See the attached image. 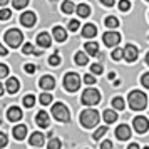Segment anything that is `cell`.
<instances>
[{
	"label": "cell",
	"mask_w": 149,
	"mask_h": 149,
	"mask_svg": "<svg viewBox=\"0 0 149 149\" xmlns=\"http://www.w3.org/2000/svg\"><path fill=\"white\" fill-rule=\"evenodd\" d=\"M127 102H129V107L132 111H142L146 107V104H148V97H146V94L142 91H131Z\"/></svg>",
	"instance_id": "6da1fadb"
},
{
	"label": "cell",
	"mask_w": 149,
	"mask_h": 149,
	"mask_svg": "<svg viewBox=\"0 0 149 149\" xmlns=\"http://www.w3.org/2000/svg\"><path fill=\"white\" fill-rule=\"evenodd\" d=\"M81 122L86 129H92L99 122V112L95 109H84L81 112Z\"/></svg>",
	"instance_id": "7a4b0ae2"
},
{
	"label": "cell",
	"mask_w": 149,
	"mask_h": 149,
	"mask_svg": "<svg viewBox=\"0 0 149 149\" xmlns=\"http://www.w3.org/2000/svg\"><path fill=\"white\" fill-rule=\"evenodd\" d=\"M52 116H54L59 122H67L69 119H70L67 106L62 104V102H55L54 106H52Z\"/></svg>",
	"instance_id": "3957f363"
},
{
	"label": "cell",
	"mask_w": 149,
	"mask_h": 149,
	"mask_svg": "<svg viewBox=\"0 0 149 149\" xmlns=\"http://www.w3.org/2000/svg\"><path fill=\"white\" fill-rule=\"evenodd\" d=\"M82 104H86V106H95L97 102L101 101V92L97 91V89H92L89 87L86 89L84 92H82Z\"/></svg>",
	"instance_id": "277c9868"
},
{
	"label": "cell",
	"mask_w": 149,
	"mask_h": 149,
	"mask_svg": "<svg viewBox=\"0 0 149 149\" xmlns=\"http://www.w3.org/2000/svg\"><path fill=\"white\" fill-rule=\"evenodd\" d=\"M22 40H24V35H22L20 30H17V29L7 30V34H5V42H7L12 49H17L22 44Z\"/></svg>",
	"instance_id": "5b68a950"
},
{
	"label": "cell",
	"mask_w": 149,
	"mask_h": 149,
	"mask_svg": "<svg viewBox=\"0 0 149 149\" xmlns=\"http://www.w3.org/2000/svg\"><path fill=\"white\" fill-rule=\"evenodd\" d=\"M79 86H81V77L75 74V72H69V74H65V77H64V87L67 89V91L75 92V91L79 89Z\"/></svg>",
	"instance_id": "8992f818"
},
{
	"label": "cell",
	"mask_w": 149,
	"mask_h": 149,
	"mask_svg": "<svg viewBox=\"0 0 149 149\" xmlns=\"http://www.w3.org/2000/svg\"><path fill=\"white\" fill-rule=\"evenodd\" d=\"M102 42L106 44V47H114L117 45L119 42H121V35L117 34V32H106V34L102 35Z\"/></svg>",
	"instance_id": "52a82bcc"
},
{
	"label": "cell",
	"mask_w": 149,
	"mask_h": 149,
	"mask_svg": "<svg viewBox=\"0 0 149 149\" xmlns=\"http://www.w3.org/2000/svg\"><path fill=\"white\" fill-rule=\"evenodd\" d=\"M132 126H134L136 132L142 134V132H146L149 129V121L144 116H137V117H134V121H132Z\"/></svg>",
	"instance_id": "ba28073f"
},
{
	"label": "cell",
	"mask_w": 149,
	"mask_h": 149,
	"mask_svg": "<svg viewBox=\"0 0 149 149\" xmlns=\"http://www.w3.org/2000/svg\"><path fill=\"white\" fill-rule=\"evenodd\" d=\"M35 22H37V15L34 12H24L20 15V24L25 27H34Z\"/></svg>",
	"instance_id": "9c48e42d"
},
{
	"label": "cell",
	"mask_w": 149,
	"mask_h": 149,
	"mask_svg": "<svg viewBox=\"0 0 149 149\" xmlns=\"http://www.w3.org/2000/svg\"><path fill=\"white\" fill-rule=\"evenodd\" d=\"M137 47H134L132 44H129V45H126V49H124V59L127 62H134L136 59H137Z\"/></svg>",
	"instance_id": "30bf717a"
},
{
	"label": "cell",
	"mask_w": 149,
	"mask_h": 149,
	"mask_svg": "<svg viewBox=\"0 0 149 149\" xmlns=\"http://www.w3.org/2000/svg\"><path fill=\"white\" fill-rule=\"evenodd\" d=\"M129 136H131V129H129L127 124H121L119 127L116 129V137H117V139L126 141V139H129Z\"/></svg>",
	"instance_id": "8fae6325"
},
{
	"label": "cell",
	"mask_w": 149,
	"mask_h": 149,
	"mask_svg": "<svg viewBox=\"0 0 149 149\" xmlns=\"http://www.w3.org/2000/svg\"><path fill=\"white\" fill-rule=\"evenodd\" d=\"M37 44H39L42 49H47V47H50L52 39H50V35H49L47 32H42V34L37 35Z\"/></svg>",
	"instance_id": "7c38bea8"
},
{
	"label": "cell",
	"mask_w": 149,
	"mask_h": 149,
	"mask_svg": "<svg viewBox=\"0 0 149 149\" xmlns=\"http://www.w3.org/2000/svg\"><path fill=\"white\" fill-rule=\"evenodd\" d=\"M39 86H40L42 89H45V91H52V89L55 87L54 77H50V75H44V77L40 79V82H39Z\"/></svg>",
	"instance_id": "4fadbf2b"
},
{
	"label": "cell",
	"mask_w": 149,
	"mask_h": 149,
	"mask_svg": "<svg viewBox=\"0 0 149 149\" xmlns=\"http://www.w3.org/2000/svg\"><path fill=\"white\" fill-rule=\"evenodd\" d=\"M7 117H8V121H12V122H17V121H20L22 119V109L19 107H10L7 111Z\"/></svg>",
	"instance_id": "5bb4252c"
},
{
	"label": "cell",
	"mask_w": 149,
	"mask_h": 149,
	"mask_svg": "<svg viewBox=\"0 0 149 149\" xmlns=\"http://www.w3.org/2000/svg\"><path fill=\"white\" fill-rule=\"evenodd\" d=\"M82 35H84L86 39H94L95 35H97V29H95V25H92V24H86L84 29H82Z\"/></svg>",
	"instance_id": "9a60e30c"
},
{
	"label": "cell",
	"mask_w": 149,
	"mask_h": 149,
	"mask_svg": "<svg viewBox=\"0 0 149 149\" xmlns=\"http://www.w3.org/2000/svg\"><path fill=\"white\" fill-rule=\"evenodd\" d=\"M35 121H37V126H40V127H49V122H50L45 111H40L37 114V117H35Z\"/></svg>",
	"instance_id": "2e32d148"
},
{
	"label": "cell",
	"mask_w": 149,
	"mask_h": 149,
	"mask_svg": "<svg viewBox=\"0 0 149 149\" xmlns=\"http://www.w3.org/2000/svg\"><path fill=\"white\" fill-rule=\"evenodd\" d=\"M19 87H20V86H19V81H17L15 77H10V79L5 82V89H7L10 94H15V92L19 91Z\"/></svg>",
	"instance_id": "e0dca14e"
},
{
	"label": "cell",
	"mask_w": 149,
	"mask_h": 149,
	"mask_svg": "<svg viewBox=\"0 0 149 149\" xmlns=\"http://www.w3.org/2000/svg\"><path fill=\"white\" fill-rule=\"evenodd\" d=\"M14 136H15V139L22 141V139L27 136V126H24V124H19V126H15V127H14Z\"/></svg>",
	"instance_id": "ac0fdd59"
},
{
	"label": "cell",
	"mask_w": 149,
	"mask_h": 149,
	"mask_svg": "<svg viewBox=\"0 0 149 149\" xmlns=\"http://www.w3.org/2000/svg\"><path fill=\"white\" fill-rule=\"evenodd\" d=\"M52 34H54V39L57 42H64L65 39H67V34H65V29L62 27H54V30H52Z\"/></svg>",
	"instance_id": "d6986e66"
},
{
	"label": "cell",
	"mask_w": 149,
	"mask_h": 149,
	"mask_svg": "<svg viewBox=\"0 0 149 149\" xmlns=\"http://www.w3.org/2000/svg\"><path fill=\"white\" fill-rule=\"evenodd\" d=\"M30 144L32 146H37V148L44 146V134L42 132H34V134L30 136Z\"/></svg>",
	"instance_id": "ffe728a7"
},
{
	"label": "cell",
	"mask_w": 149,
	"mask_h": 149,
	"mask_svg": "<svg viewBox=\"0 0 149 149\" xmlns=\"http://www.w3.org/2000/svg\"><path fill=\"white\" fill-rule=\"evenodd\" d=\"M74 61H75L77 65H86V64L89 62V54L87 52H77L75 57H74Z\"/></svg>",
	"instance_id": "44dd1931"
},
{
	"label": "cell",
	"mask_w": 149,
	"mask_h": 149,
	"mask_svg": "<svg viewBox=\"0 0 149 149\" xmlns=\"http://www.w3.org/2000/svg\"><path fill=\"white\" fill-rule=\"evenodd\" d=\"M86 52L89 55H99V45H97V42H86Z\"/></svg>",
	"instance_id": "7402d4cb"
},
{
	"label": "cell",
	"mask_w": 149,
	"mask_h": 149,
	"mask_svg": "<svg viewBox=\"0 0 149 149\" xmlns=\"http://www.w3.org/2000/svg\"><path fill=\"white\" fill-rule=\"evenodd\" d=\"M75 12H77V15H79V17L86 19V17H89V15H91V8H89V5H86V3H81L79 7H75Z\"/></svg>",
	"instance_id": "603a6c76"
},
{
	"label": "cell",
	"mask_w": 149,
	"mask_h": 149,
	"mask_svg": "<svg viewBox=\"0 0 149 149\" xmlns=\"http://www.w3.org/2000/svg\"><path fill=\"white\" fill-rule=\"evenodd\" d=\"M116 119H117L116 111H112V109H106V111H104V121L107 122V124H112V122H116Z\"/></svg>",
	"instance_id": "cb8c5ba5"
},
{
	"label": "cell",
	"mask_w": 149,
	"mask_h": 149,
	"mask_svg": "<svg viewBox=\"0 0 149 149\" xmlns=\"http://www.w3.org/2000/svg\"><path fill=\"white\" fill-rule=\"evenodd\" d=\"M104 24H106V27H109V29H116L117 25H119V20L111 15V17H107V19L104 20Z\"/></svg>",
	"instance_id": "d4e9b609"
},
{
	"label": "cell",
	"mask_w": 149,
	"mask_h": 149,
	"mask_svg": "<svg viewBox=\"0 0 149 149\" xmlns=\"http://www.w3.org/2000/svg\"><path fill=\"white\" fill-rule=\"evenodd\" d=\"M74 10H75V7H74L72 2H64V3H62V12H64V14H72Z\"/></svg>",
	"instance_id": "484cf974"
},
{
	"label": "cell",
	"mask_w": 149,
	"mask_h": 149,
	"mask_svg": "<svg viewBox=\"0 0 149 149\" xmlns=\"http://www.w3.org/2000/svg\"><path fill=\"white\" fill-rule=\"evenodd\" d=\"M112 106H114V109H124V106H126V102H124V99L122 97H114L112 99Z\"/></svg>",
	"instance_id": "4316f807"
},
{
	"label": "cell",
	"mask_w": 149,
	"mask_h": 149,
	"mask_svg": "<svg viewBox=\"0 0 149 149\" xmlns=\"http://www.w3.org/2000/svg\"><path fill=\"white\" fill-rule=\"evenodd\" d=\"M52 102V95L47 94V92H44V94H40V104L42 106H49Z\"/></svg>",
	"instance_id": "83f0119b"
},
{
	"label": "cell",
	"mask_w": 149,
	"mask_h": 149,
	"mask_svg": "<svg viewBox=\"0 0 149 149\" xmlns=\"http://www.w3.org/2000/svg\"><path fill=\"white\" fill-rule=\"evenodd\" d=\"M34 104H35L34 95H25V97H24V106H25V107H32Z\"/></svg>",
	"instance_id": "f1b7e54d"
},
{
	"label": "cell",
	"mask_w": 149,
	"mask_h": 149,
	"mask_svg": "<svg viewBox=\"0 0 149 149\" xmlns=\"http://www.w3.org/2000/svg\"><path fill=\"white\" fill-rule=\"evenodd\" d=\"M106 132H107V127H106V126H104V127H99V129H97V131L94 132V136H92V137H94L95 141H97V139H101V137L106 134Z\"/></svg>",
	"instance_id": "f546056e"
},
{
	"label": "cell",
	"mask_w": 149,
	"mask_h": 149,
	"mask_svg": "<svg viewBox=\"0 0 149 149\" xmlns=\"http://www.w3.org/2000/svg\"><path fill=\"white\" fill-rule=\"evenodd\" d=\"M62 146V142L59 139H54V137H50V141H49V149H59Z\"/></svg>",
	"instance_id": "4dcf8cb0"
},
{
	"label": "cell",
	"mask_w": 149,
	"mask_h": 149,
	"mask_svg": "<svg viewBox=\"0 0 149 149\" xmlns=\"http://www.w3.org/2000/svg\"><path fill=\"white\" fill-rule=\"evenodd\" d=\"M27 3H29V0H12V5L15 8H24V7H27Z\"/></svg>",
	"instance_id": "1f68e13d"
},
{
	"label": "cell",
	"mask_w": 149,
	"mask_h": 149,
	"mask_svg": "<svg viewBox=\"0 0 149 149\" xmlns=\"http://www.w3.org/2000/svg\"><path fill=\"white\" fill-rule=\"evenodd\" d=\"M112 59H114V61H121V59H124V50H122V49H116L114 52H112Z\"/></svg>",
	"instance_id": "d6a6232c"
},
{
	"label": "cell",
	"mask_w": 149,
	"mask_h": 149,
	"mask_svg": "<svg viewBox=\"0 0 149 149\" xmlns=\"http://www.w3.org/2000/svg\"><path fill=\"white\" fill-rule=\"evenodd\" d=\"M119 8H121L122 12H127L129 8H131V2L129 0H119Z\"/></svg>",
	"instance_id": "836d02e7"
},
{
	"label": "cell",
	"mask_w": 149,
	"mask_h": 149,
	"mask_svg": "<svg viewBox=\"0 0 149 149\" xmlns=\"http://www.w3.org/2000/svg\"><path fill=\"white\" fill-rule=\"evenodd\" d=\"M10 15H12V12H10L8 8H2V10H0V20H8Z\"/></svg>",
	"instance_id": "e575fe53"
},
{
	"label": "cell",
	"mask_w": 149,
	"mask_h": 149,
	"mask_svg": "<svg viewBox=\"0 0 149 149\" xmlns=\"http://www.w3.org/2000/svg\"><path fill=\"white\" fill-rule=\"evenodd\" d=\"M91 72L95 74V75L102 74V65H101V64H92V65H91Z\"/></svg>",
	"instance_id": "d590c367"
},
{
	"label": "cell",
	"mask_w": 149,
	"mask_h": 149,
	"mask_svg": "<svg viewBox=\"0 0 149 149\" xmlns=\"http://www.w3.org/2000/svg\"><path fill=\"white\" fill-rule=\"evenodd\" d=\"M49 64H50V65H59V64H61V57L57 54L50 55V57H49Z\"/></svg>",
	"instance_id": "8d00e7d4"
},
{
	"label": "cell",
	"mask_w": 149,
	"mask_h": 149,
	"mask_svg": "<svg viewBox=\"0 0 149 149\" xmlns=\"http://www.w3.org/2000/svg\"><path fill=\"white\" fill-rule=\"evenodd\" d=\"M67 27H69L70 32H77V30H79V20H70Z\"/></svg>",
	"instance_id": "74e56055"
},
{
	"label": "cell",
	"mask_w": 149,
	"mask_h": 149,
	"mask_svg": "<svg viewBox=\"0 0 149 149\" xmlns=\"http://www.w3.org/2000/svg\"><path fill=\"white\" fill-rule=\"evenodd\" d=\"M84 82H86V84H89V86H94V84H95V77L92 74L84 75Z\"/></svg>",
	"instance_id": "f35d334b"
},
{
	"label": "cell",
	"mask_w": 149,
	"mask_h": 149,
	"mask_svg": "<svg viewBox=\"0 0 149 149\" xmlns=\"http://www.w3.org/2000/svg\"><path fill=\"white\" fill-rule=\"evenodd\" d=\"M7 75H8V67L5 64H0V79H3Z\"/></svg>",
	"instance_id": "ab89813d"
},
{
	"label": "cell",
	"mask_w": 149,
	"mask_h": 149,
	"mask_svg": "<svg viewBox=\"0 0 149 149\" xmlns=\"http://www.w3.org/2000/svg\"><path fill=\"white\" fill-rule=\"evenodd\" d=\"M22 52H24V55L34 54V49H32V45H30V44H25V45H24V49H22Z\"/></svg>",
	"instance_id": "60d3db41"
},
{
	"label": "cell",
	"mask_w": 149,
	"mask_h": 149,
	"mask_svg": "<svg viewBox=\"0 0 149 149\" xmlns=\"http://www.w3.org/2000/svg\"><path fill=\"white\" fill-rule=\"evenodd\" d=\"M141 84H142L146 89H149V72H148V74H144V75L141 77Z\"/></svg>",
	"instance_id": "b9f144b4"
},
{
	"label": "cell",
	"mask_w": 149,
	"mask_h": 149,
	"mask_svg": "<svg viewBox=\"0 0 149 149\" xmlns=\"http://www.w3.org/2000/svg\"><path fill=\"white\" fill-rule=\"evenodd\" d=\"M7 146V134L0 132V148H5Z\"/></svg>",
	"instance_id": "7bdbcfd3"
},
{
	"label": "cell",
	"mask_w": 149,
	"mask_h": 149,
	"mask_svg": "<svg viewBox=\"0 0 149 149\" xmlns=\"http://www.w3.org/2000/svg\"><path fill=\"white\" fill-rule=\"evenodd\" d=\"M24 69H25V72H27V74H34V72H35V65H34V64H25V67H24Z\"/></svg>",
	"instance_id": "ee69618b"
},
{
	"label": "cell",
	"mask_w": 149,
	"mask_h": 149,
	"mask_svg": "<svg viewBox=\"0 0 149 149\" xmlns=\"http://www.w3.org/2000/svg\"><path fill=\"white\" fill-rule=\"evenodd\" d=\"M101 148L102 149H111V148H112V142H111V141H104L101 144Z\"/></svg>",
	"instance_id": "f6af8a7d"
},
{
	"label": "cell",
	"mask_w": 149,
	"mask_h": 149,
	"mask_svg": "<svg viewBox=\"0 0 149 149\" xmlns=\"http://www.w3.org/2000/svg\"><path fill=\"white\" fill-rule=\"evenodd\" d=\"M102 5H106V7H112L114 5V0H101Z\"/></svg>",
	"instance_id": "bcb514c9"
},
{
	"label": "cell",
	"mask_w": 149,
	"mask_h": 149,
	"mask_svg": "<svg viewBox=\"0 0 149 149\" xmlns=\"http://www.w3.org/2000/svg\"><path fill=\"white\" fill-rule=\"evenodd\" d=\"M0 55H7V49L0 44Z\"/></svg>",
	"instance_id": "7dc6e473"
},
{
	"label": "cell",
	"mask_w": 149,
	"mask_h": 149,
	"mask_svg": "<svg viewBox=\"0 0 149 149\" xmlns=\"http://www.w3.org/2000/svg\"><path fill=\"white\" fill-rule=\"evenodd\" d=\"M8 0H0V7H3V5H7Z\"/></svg>",
	"instance_id": "c3c4849f"
},
{
	"label": "cell",
	"mask_w": 149,
	"mask_h": 149,
	"mask_svg": "<svg viewBox=\"0 0 149 149\" xmlns=\"http://www.w3.org/2000/svg\"><path fill=\"white\" fill-rule=\"evenodd\" d=\"M107 77H109V79H111V81H112V79H114V77H116V74H114V72H111V74H109Z\"/></svg>",
	"instance_id": "681fc988"
},
{
	"label": "cell",
	"mask_w": 149,
	"mask_h": 149,
	"mask_svg": "<svg viewBox=\"0 0 149 149\" xmlns=\"http://www.w3.org/2000/svg\"><path fill=\"white\" fill-rule=\"evenodd\" d=\"M137 148H139L137 144H131V146H129V149H137Z\"/></svg>",
	"instance_id": "f907efd6"
},
{
	"label": "cell",
	"mask_w": 149,
	"mask_h": 149,
	"mask_svg": "<svg viewBox=\"0 0 149 149\" xmlns=\"http://www.w3.org/2000/svg\"><path fill=\"white\" fill-rule=\"evenodd\" d=\"M3 94V86H2V82H0V95Z\"/></svg>",
	"instance_id": "816d5d0a"
},
{
	"label": "cell",
	"mask_w": 149,
	"mask_h": 149,
	"mask_svg": "<svg viewBox=\"0 0 149 149\" xmlns=\"http://www.w3.org/2000/svg\"><path fill=\"white\" fill-rule=\"evenodd\" d=\"M146 64L149 65V52H148V55H146Z\"/></svg>",
	"instance_id": "f5cc1de1"
},
{
	"label": "cell",
	"mask_w": 149,
	"mask_h": 149,
	"mask_svg": "<svg viewBox=\"0 0 149 149\" xmlns=\"http://www.w3.org/2000/svg\"><path fill=\"white\" fill-rule=\"evenodd\" d=\"M148 2H149V0H148Z\"/></svg>",
	"instance_id": "db71d44e"
}]
</instances>
